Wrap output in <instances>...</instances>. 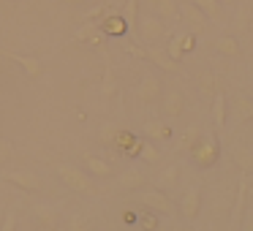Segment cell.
Listing matches in <instances>:
<instances>
[{"instance_id":"6da1fadb","label":"cell","mask_w":253,"mask_h":231,"mask_svg":"<svg viewBox=\"0 0 253 231\" xmlns=\"http://www.w3.org/2000/svg\"><path fill=\"white\" fill-rule=\"evenodd\" d=\"M191 158H193V163H196L199 169H212V166L218 163V158H220L218 139H215L212 133H202L199 142L191 147Z\"/></svg>"},{"instance_id":"7402d4cb","label":"cell","mask_w":253,"mask_h":231,"mask_svg":"<svg viewBox=\"0 0 253 231\" xmlns=\"http://www.w3.org/2000/svg\"><path fill=\"white\" fill-rule=\"evenodd\" d=\"M33 215H36V220H39L44 229H55V226L60 223V215H57L52 207H46V204H36Z\"/></svg>"},{"instance_id":"2e32d148","label":"cell","mask_w":253,"mask_h":231,"mask_svg":"<svg viewBox=\"0 0 253 231\" xmlns=\"http://www.w3.org/2000/svg\"><path fill=\"white\" fill-rule=\"evenodd\" d=\"M98 28L104 30V36H115V38H123V36L128 33V25H126V19H123V14H109V17H104Z\"/></svg>"},{"instance_id":"4fadbf2b","label":"cell","mask_w":253,"mask_h":231,"mask_svg":"<svg viewBox=\"0 0 253 231\" xmlns=\"http://www.w3.org/2000/svg\"><path fill=\"white\" fill-rule=\"evenodd\" d=\"M147 60H153V66H158L161 71H166V74H177V71H180V63L171 60L169 52L158 49L155 44H147Z\"/></svg>"},{"instance_id":"603a6c76","label":"cell","mask_w":253,"mask_h":231,"mask_svg":"<svg viewBox=\"0 0 253 231\" xmlns=\"http://www.w3.org/2000/svg\"><path fill=\"white\" fill-rule=\"evenodd\" d=\"M231 158H234V163L240 166V171H245V174L253 169V153L245 147V144H237V147L231 150Z\"/></svg>"},{"instance_id":"ac0fdd59","label":"cell","mask_w":253,"mask_h":231,"mask_svg":"<svg viewBox=\"0 0 253 231\" xmlns=\"http://www.w3.org/2000/svg\"><path fill=\"white\" fill-rule=\"evenodd\" d=\"M177 182H180V163H169V166H164V169H161L155 185H158L161 191H171Z\"/></svg>"},{"instance_id":"4316f807","label":"cell","mask_w":253,"mask_h":231,"mask_svg":"<svg viewBox=\"0 0 253 231\" xmlns=\"http://www.w3.org/2000/svg\"><path fill=\"white\" fill-rule=\"evenodd\" d=\"M123 19H126L128 30L136 33V19H139V0H128L126 8H123Z\"/></svg>"},{"instance_id":"cb8c5ba5","label":"cell","mask_w":253,"mask_h":231,"mask_svg":"<svg viewBox=\"0 0 253 231\" xmlns=\"http://www.w3.org/2000/svg\"><path fill=\"white\" fill-rule=\"evenodd\" d=\"M84 166H87V171L90 174H95V177H109V160H104V158H98V155H84Z\"/></svg>"},{"instance_id":"74e56055","label":"cell","mask_w":253,"mask_h":231,"mask_svg":"<svg viewBox=\"0 0 253 231\" xmlns=\"http://www.w3.org/2000/svg\"><path fill=\"white\" fill-rule=\"evenodd\" d=\"M8 158H11V144L6 139H0V163H6Z\"/></svg>"},{"instance_id":"b9f144b4","label":"cell","mask_w":253,"mask_h":231,"mask_svg":"<svg viewBox=\"0 0 253 231\" xmlns=\"http://www.w3.org/2000/svg\"><path fill=\"white\" fill-rule=\"evenodd\" d=\"M220 3H223V6H234L237 0H220Z\"/></svg>"},{"instance_id":"9a60e30c","label":"cell","mask_w":253,"mask_h":231,"mask_svg":"<svg viewBox=\"0 0 253 231\" xmlns=\"http://www.w3.org/2000/svg\"><path fill=\"white\" fill-rule=\"evenodd\" d=\"M226 120H229V101H226V95L218 90V93L212 95V122H215V128H218V133L226 128Z\"/></svg>"},{"instance_id":"484cf974","label":"cell","mask_w":253,"mask_h":231,"mask_svg":"<svg viewBox=\"0 0 253 231\" xmlns=\"http://www.w3.org/2000/svg\"><path fill=\"white\" fill-rule=\"evenodd\" d=\"M199 136H202V131H199L196 125H188L185 131H182V136L177 139V147H180L182 153H191V147L199 142Z\"/></svg>"},{"instance_id":"7c38bea8","label":"cell","mask_w":253,"mask_h":231,"mask_svg":"<svg viewBox=\"0 0 253 231\" xmlns=\"http://www.w3.org/2000/svg\"><path fill=\"white\" fill-rule=\"evenodd\" d=\"M0 55H6V57H11L14 63H19L30 79H39L41 74H44L41 60H39V57H33V55H17V52H11V49H0Z\"/></svg>"},{"instance_id":"30bf717a","label":"cell","mask_w":253,"mask_h":231,"mask_svg":"<svg viewBox=\"0 0 253 231\" xmlns=\"http://www.w3.org/2000/svg\"><path fill=\"white\" fill-rule=\"evenodd\" d=\"M6 182H11V185H17V188H22L25 193H33V191H41V177L39 174H33V171H6Z\"/></svg>"},{"instance_id":"f35d334b","label":"cell","mask_w":253,"mask_h":231,"mask_svg":"<svg viewBox=\"0 0 253 231\" xmlns=\"http://www.w3.org/2000/svg\"><path fill=\"white\" fill-rule=\"evenodd\" d=\"M166 52H169V57H171V60H177V63L182 60V52H180V46L174 44V38L169 41V46H166Z\"/></svg>"},{"instance_id":"f1b7e54d","label":"cell","mask_w":253,"mask_h":231,"mask_svg":"<svg viewBox=\"0 0 253 231\" xmlns=\"http://www.w3.org/2000/svg\"><path fill=\"white\" fill-rule=\"evenodd\" d=\"M136 155L144 160V163H155V160L161 158V150L155 147L153 142H139V153Z\"/></svg>"},{"instance_id":"d6a6232c","label":"cell","mask_w":253,"mask_h":231,"mask_svg":"<svg viewBox=\"0 0 253 231\" xmlns=\"http://www.w3.org/2000/svg\"><path fill=\"white\" fill-rule=\"evenodd\" d=\"M139 226H142L144 231H155L158 229V220H155V212H142V218H139Z\"/></svg>"},{"instance_id":"7bdbcfd3","label":"cell","mask_w":253,"mask_h":231,"mask_svg":"<svg viewBox=\"0 0 253 231\" xmlns=\"http://www.w3.org/2000/svg\"><path fill=\"white\" fill-rule=\"evenodd\" d=\"M251 71H253V60H251Z\"/></svg>"},{"instance_id":"9c48e42d","label":"cell","mask_w":253,"mask_h":231,"mask_svg":"<svg viewBox=\"0 0 253 231\" xmlns=\"http://www.w3.org/2000/svg\"><path fill=\"white\" fill-rule=\"evenodd\" d=\"M199 209H202V188H199V185L185 188V193H182V201H180L182 218H185V220H196V218H199Z\"/></svg>"},{"instance_id":"8992f818","label":"cell","mask_w":253,"mask_h":231,"mask_svg":"<svg viewBox=\"0 0 253 231\" xmlns=\"http://www.w3.org/2000/svg\"><path fill=\"white\" fill-rule=\"evenodd\" d=\"M248 193H251V182H248V174L242 171L240 185H237L234 204H231V209H229V226L231 229H237V226L242 223V215H245V209H248Z\"/></svg>"},{"instance_id":"8fae6325","label":"cell","mask_w":253,"mask_h":231,"mask_svg":"<svg viewBox=\"0 0 253 231\" xmlns=\"http://www.w3.org/2000/svg\"><path fill=\"white\" fill-rule=\"evenodd\" d=\"M229 117L237 122V125H245V122L253 120V101L248 95H237L229 106Z\"/></svg>"},{"instance_id":"ffe728a7","label":"cell","mask_w":253,"mask_h":231,"mask_svg":"<svg viewBox=\"0 0 253 231\" xmlns=\"http://www.w3.org/2000/svg\"><path fill=\"white\" fill-rule=\"evenodd\" d=\"M120 185L126 188V191H139L142 185H147V177L142 174V171L136 169V166H131V169H126V171H120Z\"/></svg>"},{"instance_id":"7a4b0ae2","label":"cell","mask_w":253,"mask_h":231,"mask_svg":"<svg viewBox=\"0 0 253 231\" xmlns=\"http://www.w3.org/2000/svg\"><path fill=\"white\" fill-rule=\"evenodd\" d=\"M57 174H60V180L66 182V188H71L74 193L98 196V188H95V182L87 177V171L77 169V166H71V163H57Z\"/></svg>"},{"instance_id":"5b68a950","label":"cell","mask_w":253,"mask_h":231,"mask_svg":"<svg viewBox=\"0 0 253 231\" xmlns=\"http://www.w3.org/2000/svg\"><path fill=\"white\" fill-rule=\"evenodd\" d=\"M180 22L185 25L193 36H202L204 30H207L210 19H207V14L193 3V0H188V3H180Z\"/></svg>"},{"instance_id":"f546056e","label":"cell","mask_w":253,"mask_h":231,"mask_svg":"<svg viewBox=\"0 0 253 231\" xmlns=\"http://www.w3.org/2000/svg\"><path fill=\"white\" fill-rule=\"evenodd\" d=\"M174 44L180 46L182 55H185V52H193V49H196V36H193L191 30H188V33H177L174 36Z\"/></svg>"},{"instance_id":"d4e9b609","label":"cell","mask_w":253,"mask_h":231,"mask_svg":"<svg viewBox=\"0 0 253 231\" xmlns=\"http://www.w3.org/2000/svg\"><path fill=\"white\" fill-rule=\"evenodd\" d=\"M196 84H199V90H202L204 95H210V98H212V95L220 90V87H218V77H215L212 71H202V74L196 77Z\"/></svg>"},{"instance_id":"44dd1931","label":"cell","mask_w":253,"mask_h":231,"mask_svg":"<svg viewBox=\"0 0 253 231\" xmlns=\"http://www.w3.org/2000/svg\"><path fill=\"white\" fill-rule=\"evenodd\" d=\"M74 38H77V41H87L90 46H101V44L106 41V36H104V30H101L95 22H87L77 36H74Z\"/></svg>"},{"instance_id":"8d00e7d4","label":"cell","mask_w":253,"mask_h":231,"mask_svg":"<svg viewBox=\"0 0 253 231\" xmlns=\"http://www.w3.org/2000/svg\"><path fill=\"white\" fill-rule=\"evenodd\" d=\"M242 231H253V204H251V207H248L245 209V215H242Z\"/></svg>"},{"instance_id":"ab89813d","label":"cell","mask_w":253,"mask_h":231,"mask_svg":"<svg viewBox=\"0 0 253 231\" xmlns=\"http://www.w3.org/2000/svg\"><path fill=\"white\" fill-rule=\"evenodd\" d=\"M234 28H237V30H245V28H248V8H242V11L237 14V19H234Z\"/></svg>"},{"instance_id":"60d3db41","label":"cell","mask_w":253,"mask_h":231,"mask_svg":"<svg viewBox=\"0 0 253 231\" xmlns=\"http://www.w3.org/2000/svg\"><path fill=\"white\" fill-rule=\"evenodd\" d=\"M68 6H82V3H87V0H66Z\"/></svg>"},{"instance_id":"d6986e66","label":"cell","mask_w":253,"mask_h":231,"mask_svg":"<svg viewBox=\"0 0 253 231\" xmlns=\"http://www.w3.org/2000/svg\"><path fill=\"white\" fill-rule=\"evenodd\" d=\"M212 49L218 52V55H223V57H240L242 46H240V41H237L234 36H220V38H215Z\"/></svg>"},{"instance_id":"83f0119b","label":"cell","mask_w":253,"mask_h":231,"mask_svg":"<svg viewBox=\"0 0 253 231\" xmlns=\"http://www.w3.org/2000/svg\"><path fill=\"white\" fill-rule=\"evenodd\" d=\"M193 3L207 14V19H215V22H218V19L223 17V11H220V0H193Z\"/></svg>"},{"instance_id":"836d02e7","label":"cell","mask_w":253,"mask_h":231,"mask_svg":"<svg viewBox=\"0 0 253 231\" xmlns=\"http://www.w3.org/2000/svg\"><path fill=\"white\" fill-rule=\"evenodd\" d=\"M66 229L68 231H87V220H84L82 215H71L68 223H66Z\"/></svg>"},{"instance_id":"d590c367","label":"cell","mask_w":253,"mask_h":231,"mask_svg":"<svg viewBox=\"0 0 253 231\" xmlns=\"http://www.w3.org/2000/svg\"><path fill=\"white\" fill-rule=\"evenodd\" d=\"M0 231H17V212H14V209H8V212H6V220H3Z\"/></svg>"},{"instance_id":"ba28073f","label":"cell","mask_w":253,"mask_h":231,"mask_svg":"<svg viewBox=\"0 0 253 231\" xmlns=\"http://www.w3.org/2000/svg\"><path fill=\"white\" fill-rule=\"evenodd\" d=\"M161 93H164V82H161L158 77H153V74H147V77H142V84H139L136 95H139V101H142L144 106H150V104H158Z\"/></svg>"},{"instance_id":"1f68e13d","label":"cell","mask_w":253,"mask_h":231,"mask_svg":"<svg viewBox=\"0 0 253 231\" xmlns=\"http://www.w3.org/2000/svg\"><path fill=\"white\" fill-rule=\"evenodd\" d=\"M117 128L115 125H104L101 128V144H109V147H115V139H117Z\"/></svg>"},{"instance_id":"e0dca14e","label":"cell","mask_w":253,"mask_h":231,"mask_svg":"<svg viewBox=\"0 0 253 231\" xmlns=\"http://www.w3.org/2000/svg\"><path fill=\"white\" fill-rule=\"evenodd\" d=\"M144 133H147L150 139H155V142H171V139H174V131L161 120H147L144 122Z\"/></svg>"},{"instance_id":"e575fe53","label":"cell","mask_w":253,"mask_h":231,"mask_svg":"<svg viewBox=\"0 0 253 231\" xmlns=\"http://www.w3.org/2000/svg\"><path fill=\"white\" fill-rule=\"evenodd\" d=\"M123 49L128 52V55H133V57H139V60H147V49H142V46H136V44H131V41H123Z\"/></svg>"},{"instance_id":"277c9868","label":"cell","mask_w":253,"mask_h":231,"mask_svg":"<svg viewBox=\"0 0 253 231\" xmlns=\"http://www.w3.org/2000/svg\"><path fill=\"white\" fill-rule=\"evenodd\" d=\"M136 33H139V41H142V44H155V41H161L166 36V22L150 11V14H144V17L136 19Z\"/></svg>"},{"instance_id":"5bb4252c","label":"cell","mask_w":253,"mask_h":231,"mask_svg":"<svg viewBox=\"0 0 253 231\" xmlns=\"http://www.w3.org/2000/svg\"><path fill=\"white\" fill-rule=\"evenodd\" d=\"M153 14L161 17L164 22H177L180 19V3L177 0H150Z\"/></svg>"},{"instance_id":"52a82bcc","label":"cell","mask_w":253,"mask_h":231,"mask_svg":"<svg viewBox=\"0 0 253 231\" xmlns=\"http://www.w3.org/2000/svg\"><path fill=\"white\" fill-rule=\"evenodd\" d=\"M161 104V112H164L166 120H177V117H182V112H185V95H182V90H164L158 98Z\"/></svg>"},{"instance_id":"3957f363","label":"cell","mask_w":253,"mask_h":231,"mask_svg":"<svg viewBox=\"0 0 253 231\" xmlns=\"http://www.w3.org/2000/svg\"><path fill=\"white\" fill-rule=\"evenodd\" d=\"M136 193V191H133ZM139 204H144V207L150 209V212H158V215H174V204H171L169 193L161 191L158 185H142L136 193Z\"/></svg>"},{"instance_id":"4dcf8cb0","label":"cell","mask_w":253,"mask_h":231,"mask_svg":"<svg viewBox=\"0 0 253 231\" xmlns=\"http://www.w3.org/2000/svg\"><path fill=\"white\" fill-rule=\"evenodd\" d=\"M101 93H104L106 98L117 93V77H115V71H112V68H106V71H104V84H101Z\"/></svg>"}]
</instances>
